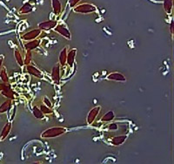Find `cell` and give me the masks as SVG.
I'll return each mask as SVG.
<instances>
[{"label": "cell", "mask_w": 174, "mask_h": 164, "mask_svg": "<svg viewBox=\"0 0 174 164\" xmlns=\"http://www.w3.org/2000/svg\"><path fill=\"white\" fill-rule=\"evenodd\" d=\"M67 129L64 127H52L47 128L46 130L41 134V137L43 139H51V138H56L59 137L62 135L65 134Z\"/></svg>", "instance_id": "6da1fadb"}, {"label": "cell", "mask_w": 174, "mask_h": 164, "mask_svg": "<svg viewBox=\"0 0 174 164\" xmlns=\"http://www.w3.org/2000/svg\"><path fill=\"white\" fill-rule=\"evenodd\" d=\"M72 9L74 12L80 13V14H90V13H93L97 11V7L93 4H89V3H83V4L77 5Z\"/></svg>", "instance_id": "7a4b0ae2"}, {"label": "cell", "mask_w": 174, "mask_h": 164, "mask_svg": "<svg viewBox=\"0 0 174 164\" xmlns=\"http://www.w3.org/2000/svg\"><path fill=\"white\" fill-rule=\"evenodd\" d=\"M0 93L7 99L11 100H16L17 94L12 90L11 84L9 82H2L0 83Z\"/></svg>", "instance_id": "3957f363"}, {"label": "cell", "mask_w": 174, "mask_h": 164, "mask_svg": "<svg viewBox=\"0 0 174 164\" xmlns=\"http://www.w3.org/2000/svg\"><path fill=\"white\" fill-rule=\"evenodd\" d=\"M54 30L56 33L58 34H59L61 36H63L64 38H65L68 40H71V35L69 29L67 27V25L65 24H58L54 27Z\"/></svg>", "instance_id": "277c9868"}, {"label": "cell", "mask_w": 174, "mask_h": 164, "mask_svg": "<svg viewBox=\"0 0 174 164\" xmlns=\"http://www.w3.org/2000/svg\"><path fill=\"white\" fill-rule=\"evenodd\" d=\"M41 30L38 28V29H32L31 31H29L27 33H25L24 35H22L21 38L24 41H29V40H32L35 38H38L41 34Z\"/></svg>", "instance_id": "5b68a950"}, {"label": "cell", "mask_w": 174, "mask_h": 164, "mask_svg": "<svg viewBox=\"0 0 174 164\" xmlns=\"http://www.w3.org/2000/svg\"><path fill=\"white\" fill-rule=\"evenodd\" d=\"M58 25V21L57 20H47V21H44L38 24V28L41 31H44V32H49L51 30H53L54 27Z\"/></svg>", "instance_id": "8992f818"}, {"label": "cell", "mask_w": 174, "mask_h": 164, "mask_svg": "<svg viewBox=\"0 0 174 164\" xmlns=\"http://www.w3.org/2000/svg\"><path fill=\"white\" fill-rule=\"evenodd\" d=\"M100 110H101V107L100 106L94 107L93 109H91V111L88 113L86 117V121L88 124H90V125L93 124V122H94V120H96V118H97L98 114H99Z\"/></svg>", "instance_id": "52a82bcc"}, {"label": "cell", "mask_w": 174, "mask_h": 164, "mask_svg": "<svg viewBox=\"0 0 174 164\" xmlns=\"http://www.w3.org/2000/svg\"><path fill=\"white\" fill-rule=\"evenodd\" d=\"M26 72H27L28 74H30V75H32V76L36 77V78H38L39 80L44 79L43 72L40 71L38 68H37L36 66H32V65H31V64H29V65L26 66Z\"/></svg>", "instance_id": "ba28073f"}, {"label": "cell", "mask_w": 174, "mask_h": 164, "mask_svg": "<svg viewBox=\"0 0 174 164\" xmlns=\"http://www.w3.org/2000/svg\"><path fill=\"white\" fill-rule=\"evenodd\" d=\"M106 79L109 80H113V81H119V82H125L126 78L124 74L119 72H110L108 75L106 76Z\"/></svg>", "instance_id": "9c48e42d"}, {"label": "cell", "mask_w": 174, "mask_h": 164, "mask_svg": "<svg viewBox=\"0 0 174 164\" xmlns=\"http://www.w3.org/2000/svg\"><path fill=\"white\" fill-rule=\"evenodd\" d=\"M77 56V49L73 48V49L70 50L69 52H67V58H66V65H68L70 68H72L75 63V60H76Z\"/></svg>", "instance_id": "30bf717a"}, {"label": "cell", "mask_w": 174, "mask_h": 164, "mask_svg": "<svg viewBox=\"0 0 174 164\" xmlns=\"http://www.w3.org/2000/svg\"><path fill=\"white\" fill-rule=\"evenodd\" d=\"M11 128H12V123L10 122V121H8L6 125L4 126L2 131H1V134H0V141H1V142H3L4 140H6L7 136L10 135V133H11Z\"/></svg>", "instance_id": "8fae6325"}, {"label": "cell", "mask_w": 174, "mask_h": 164, "mask_svg": "<svg viewBox=\"0 0 174 164\" xmlns=\"http://www.w3.org/2000/svg\"><path fill=\"white\" fill-rule=\"evenodd\" d=\"M60 67H61V66L59 65V63H57V64L52 67L51 79H52V80H53L56 84H59L60 81Z\"/></svg>", "instance_id": "7c38bea8"}, {"label": "cell", "mask_w": 174, "mask_h": 164, "mask_svg": "<svg viewBox=\"0 0 174 164\" xmlns=\"http://www.w3.org/2000/svg\"><path fill=\"white\" fill-rule=\"evenodd\" d=\"M40 44H41V39L37 38L35 39H32V40H29L26 43H25V48L26 50L33 51V50L37 49L40 45Z\"/></svg>", "instance_id": "4fadbf2b"}, {"label": "cell", "mask_w": 174, "mask_h": 164, "mask_svg": "<svg viewBox=\"0 0 174 164\" xmlns=\"http://www.w3.org/2000/svg\"><path fill=\"white\" fill-rule=\"evenodd\" d=\"M51 7L55 16H59L62 12V3L60 0H51Z\"/></svg>", "instance_id": "5bb4252c"}, {"label": "cell", "mask_w": 174, "mask_h": 164, "mask_svg": "<svg viewBox=\"0 0 174 164\" xmlns=\"http://www.w3.org/2000/svg\"><path fill=\"white\" fill-rule=\"evenodd\" d=\"M32 11L33 6H32V4L29 3V2H26V3H25V4L19 8L18 13H19L20 15H26V14H30L31 12H32Z\"/></svg>", "instance_id": "9a60e30c"}, {"label": "cell", "mask_w": 174, "mask_h": 164, "mask_svg": "<svg viewBox=\"0 0 174 164\" xmlns=\"http://www.w3.org/2000/svg\"><path fill=\"white\" fill-rule=\"evenodd\" d=\"M126 140H127V135H119V136L112 137L110 142L113 146H120L124 144Z\"/></svg>", "instance_id": "2e32d148"}, {"label": "cell", "mask_w": 174, "mask_h": 164, "mask_svg": "<svg viewBox=\"0 0 174 164\" xmlns=\"http://www.w3.org/2000/svg\"><path fill=\"white\" fill-rule=\"evenodd\" d=\"M67 52H68V46H65L62 51L60 52L59 57V63L61 66H65L66 65V58H67Z\"/></svg>", "instance_id": "e0dca14e"}, {"label": "cell", "mask_w": 174, "mask_h": 164, "mask_svg": "<svg viewBox=\"0 0 174 164\" xmlns=\"http://www.w3.org/2000/svg\"><path fill=\"white\" fill-rule=\"evenodd\" d=\"M12 107V100L8 99L6 101H4L2 104L0 105V114H5L6 112L10 111Z\"/></svg>", "instance_id": "ac0fdd59"}, {"label": "cell", "mask_w": 174, "mask_h": 164, "mask_svg": "<svg viewBox=\"0 0 174 164\" xmlns=\"http://www.w3.org/2000/svg\"><path fill=\"white\" fill-rule=\"evenodd\" d=\"M164 10L166 14L171 15L173 9V0H164Z\"/></svg>", "instance_id": "d6986e66"}, {"label": "cell", "mask_w": 174, "mask_h": 164, "mask_svg": "<svg viewBox=\"0 0 174 164\" xmlns=\"http://www.w3.org/2000/svg\"><path fill=\"white\" fill-rule=\"evenodd\" d=\"M115 114L113 111H108L107 113H105L104 115L102 116V118L100 119V120L102 122H111L114 120Z\"/></svg>", "instance_id": "ffe728a7"}, {"label": "cell", "mask_w": 174, "mask_h": 164, "mask_svg": "<svg viewBox=\"0 0 174 164\" xmlns=\"http://www.w3.org/2000/svg\"><path fill=\"white\" fill-rule=\"evenodd\" d=\"M32 114L33 115H34V117H35L36 119H38V120H43L44 118V116H45V115L42 113V111L40 110V108H39L38 107H37V106H34V107H33Z\"/></svg>", "instance_id": "44dd1931"}, {"label": "cell", "mask_w": 174, "mask_h": 164, "mask_svg": "<svg viewBox=\"0 0 174 164\" xmlns=\"http://www.w3.org/2000/svg\"><path fill=\"white\" fill-rule=\"evenodd\" d=\"M14 56H15L17 63L20 66H24V59H23V56H22L21 53H20L19 50L15 49V51H14Z\"/></svg>", "instance_id": "7402d4cb"}, {"label": "cell", "mask_w": 174, "mask_h": 164, "mask_svg": "<svg viewBox=\"0 0 174 164\" xmlns=\"http://www.w3.org/2000/svg\"><path fill=\"white\" fill-rule=\"evenodd\" d=\"M0 80L3 82H10V79H9L8 73H7V70H6L5 66L2 67L1 70H0Z\"/></svg>", "instance_id": "603a6c76"}, {"label": "cell", "mask_w": 174, "mask_h": 164, "mask_svg": "<svg viewBox=\"0 0 174 164\" xmlns=\"http://www.w3.org/2000/svg\"><path fill=\"white\" fill-rule=\"evenodd\" d=\"M39 108H40V110L42 111V113H43L44 115H48L53 114V109L51 108V107H47L46 105L42 104L40 107H39Z\"/></svg>", "instance_id": "cb8c5ba5"}, {"label": "cell", "mask_w": 174, "mask_h": 164, "mask_svg": "<svg viewBox=\"0 0 174 164\" xmlns=\"http://www.w3.org/2000/svg\"><path fill=\"white\" fill-rule=\"evenodd\" d=\"M32 60V51H31V50H27L26 54H25V60H24V65L27 66L29 64H31Z\"/></svg>", "instance_id": "d4e9b609"}, {"label": "cell", "mask_w": 174, "mask_h": 164, "mask_svg": "<svg viewBox=\"0 0 174 164\" xmlns=\"http://www.w3.org/2000/svg\"><path fill=\"white\" fill-rule=\"evenodd\" d=\"M107 128H108L109 131H116V130H118L119 126H118L117 123H110L107 127Z\"/></svg>", "instance_id": "484cf974"}, {"label": "cell", "mask_w": 174, "mask_h": 164, "mask_svg": "<svg viewBox=\"0 0 174 164\" xmlns=\"http://www.w3.org/2000/svg\"><path fill=\"white\" fill-rule=\"evenodd\" d=\"M44 105H46L47 107H49L51 108H53V104L51 103V100H50L47 96H45V97H44Z\"/></svg>", "instance_id": "4316f807"}, {"label": "cell", "mask_w": 174, "mask_h": 164, "mask_svg": "<svg viewBox=\"0 0 174 164\" xmlns=\"http://www.w3.org/2000/svg\"><path fill=\"white\" fill-rule=\"evenodd\" d=\"M80 1H82V0H69V7L71 8V9H72L73 7H75V6H77V5H78V3L80 2Z\"/></svg>", "instance_id": "83f0119b"}, {"label": "cell", "mask_w": 174, "mask_h": 164, "mask_svg": "<svg viewBox=\"0 0 174 164\" xmlns=\"http://www.w3.org/2000/svg\"><path fill=\"white\" fill-rule=\"evenodd\" d=\"M4 60H5V56H4V55H0V70H1V68L3 67Z\"/></svg>", "instance_id": "f1b7e54d"}, {"label": "cell", "mask_w": 174, "mask_h": 164, "mask_svg": "<svg viewBox=\"0 0 174 164\" xmlns=\"http://www.w3.org/2000/svg\"><path fill=\"white\" fill-rule=\"evenodd\" d=\"M170 31H171V33L173 35L174 33V24H173V21L171 23V25H170Z\"/></svg>", "instance_id": "f546056e"}]
</instances>
